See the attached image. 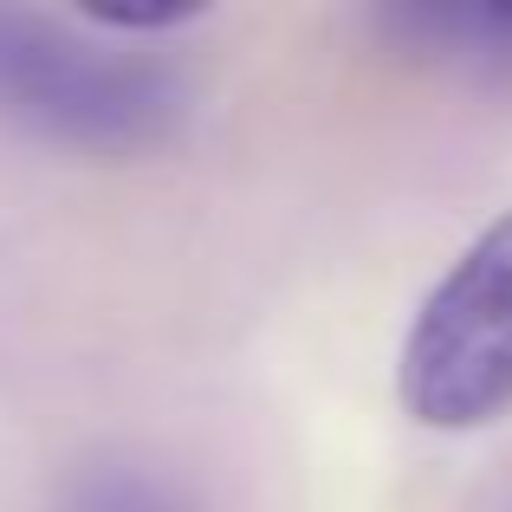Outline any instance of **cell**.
Returning <instances> with one entry per match:
<instances>
[{
	"instance_id": "6da1fadb",
	"label": "cell",
	"mask_w": 512,
	"mask_h": 512,
	"mask_svg": "<svg viewBox=\"0 0 512 512\" xmlns=\"http://www.w3.org/2000/svg\"><path fill=\"white\" fill-rule=\"evenodd\" d=\"M402 409L428 428H480L512 409V214L422 299L402 344Z\"/></svg>"
},
{
	"instance_id": "7a4b0ae2",
	"label": "cell",
	"mask_w": 512,
	"mask_h": 512,
	"mask_svg": "<svg viewBox=\"0 0 512 512\" xmlns=\"http://www.w3.org/2000/svg\"><path fill=\"white\" fill-rule=\"evenodd\" d=\"M182 111L169 72L104 65L33 13H0V117L65 143H150Z\"/></svg>"
},
{
	"instance_id": "3957f363",
	"label": "cell",
	"mask_w": 512,
	"mask_h": 512,
	"mask_svg": "<svg viewBox=\"0 0 512 512\" xmlns=\"http://www.w3.org/2000/svg\"><path fill=\"white\" fill-rule=\"evenodd\" d=\"M396 33H409V46H422L428 59H454L474 72H512V7H402L389 13Z\"/></svg>"
}]
</instances>
